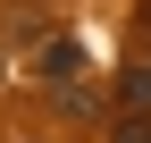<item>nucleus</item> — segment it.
I'll return each instance as SVG.
<instances>
[{
	"label": "nucleus",
	"mask_w": 151,
	"mask_h": 143,
	"mask_svg": "<svg viewBox=\"0 0 151 143\" xmlns=\"http://www.w3.org/2000/svg\"><path fill=\"white\" fill-rule=\"evenodd\" d=\"M143 67H151V59H143Z\"/></svg>",
	"instance_id": "4"
},
{
	"label": "nucleus",
	"mask_w": 151,
	"mask_h": 143,
	"mask_svg": "<svg viewBox=\"0 0 151 143\" xmlns=\"http://www.w3.org/2000/svg\"><path fill=\"white\" fill-rule=\"evenodd\" d=\"M76 67H84V51H76V42H50V51H42V76H50V84H67Z\"/></svg>",
	"instance_id": "1"
},
{
	"label": "nucleus",
	"mask_w": 151,
	"mask_h": 143,
	"mask_svg": "<svg viewBox=\"0 0 151 143\" xmlns=\"http://www.w3.org/2000/svg\"><path fill=\"white\" fill-rule=\"evenodd\" d=\"M118 143H151V118H126V126H118Z\"/></svg>",
	"instance_id": "2"
},
{
	"label": "nucleus",
	"mask_w": 151,
	"mask_h": 143,
	"mask_svg": "<svg viewBox=\"0 0 151 143\" xmlns=\"http://www.w3.org/2000/svg\"><path fill=\"white\" fill-rule=\"evenodd\" d=\"M143 25H151V0H143Z\"/></svg>",
	"instance_id": "3"
}]
</instances>
